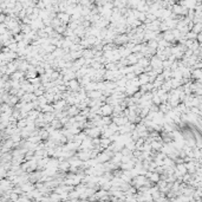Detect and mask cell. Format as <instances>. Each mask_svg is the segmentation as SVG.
I'll use <instances>...</instances> for the list:
<instances>
[{
  "label": "cell",
  "instance_id": "obj_14",
  "mask_svg": "<svg viewBox=\"0 0 202 202\" xmlns=\"http://www.w3.org/2000/svg\"><path fill=\"white\" fill-rule=\"evenodd\" d=\"M70 167H71V164H70V162H69V161H63V162H59V166H58V168H59L60 170H63V171L67 170Z\"/></svg>",
  "mask_w": 202,
  "mask_h": 202
},
{
  "label": "cell",
  "instance_id": "obj_3",
  "mask_svg": "<svg viewBox=\"0 0 202 202\" xmlns=\"http://www.w3.org/2000/svg\"><path fill=\"white\" fill-rule=\"evenodd\" d=\"M57 18L59 19V20L62 21V24L63 25H69L70 23H71V15H69L67 13H65V12H60V13H58L57 14Z\"/></svg>",
  "mask_w": 202,
  "mask_h": 202
},
{
  "label": "cell",
  "instance_id": "obj_15",
  "mask_svg": "<svg viewBox=\"0 0 202 202\" xmlns=\"http://www.w3.org/2000/svg\"><path fill=\"white\" fill-rule=\"evenodd\" d=\"M27 118H21V119H19L18 121V123H17V127L19 128V129H25L26 127H27Z\"/></svg>",
  "mask_w": 202,
  "mask_h": 202
},
{
  "label": "cell",
  "instance_id": "obj_10",
  "mask_svg": "<svg viewBox=\"0 0 202 202\" xmlns=\"http://www.w3.org/2000/svg\"><path fill=\"white\" fill-rule=\"evenodd\" d=\"M122 158H123V154L122 152H115L113 156L111 158V162L112 163H122Z\"/></svg>",
  "mask_w": 202,
  "mask_h": 202
},
{
  "label": "cell",
  "instance_id": "obj_13",
  "mask_svg": "<svg viewBox=\"0 0 202 202\" xmlns=\"http://www.w3.org/2000/svg\"><path fill=\"white\" fill-rule=\"evenodd\" d=\"M125 148L129 149L130 151H135V150H136V142L132 141V140H129L125 143Z\"/></svg>",
  "mask_w": 202,
  "mask_h": 202
},
{
  "label": "cell",
  "instance_id": "obj_4",
  "mask_svg": "<svg viewBox=\"0 0 202 202\" xmlns=\"http://www.w3.org/2000/svg\"><path fill=\"white\" fill-rule=\"evenodd\" d=\"M66 111H67V115H69V117H76L77 115L81 113V110L77 108V105H72V107H69Z\"/></svg>",
  "mask_w": 202,
  "mask_h": 202
},
{
  "label": "cell",
  "instance_id": "obj_1",
  "mask_svg": "<svg viewBox=\"0 0 202 202\" xmlns=\"http://www.w3.org/2000/svg\"><path fill=\"white\" fill-rule=\"evenodd\" d=\"M112 113H113V107L110 104H107V103H105L103 107H101V109L97 112V115H99V116H102V117H104V116L111 117Z\"/></svg>",
  "mask_w": 202,
  "mask_h": 202
},
{
  "label": "cell",
  "instance_id": "obj_5",
  "mask_svg": "<svg viewBox=\"0 0 202 202\" xmlns=\"http://www.w3.org/2000/svg\"><path fill=\"white\" fill-rule=\"evenodd\" d=\"M25 74H26L25 72L18 70V71H15V72L11 76V79H12V81H19V82H21L23 79H25Z\"/></svg>",
  "mask_w": 202,
  "mask_h": 202
},
{
  "label": "cell",
  "instance_id": "obj_18",
  "mask_svg": "<svg viewBox=\"0 0 202 202\" xmlns=\"http://www.w3.org/2000/svg\"><path fill=\"white\" fill-rule=\"evenodd\" d=\"M125 77H127V79H128V81H132V79H135V78H136L137 76H136V74H135V73L132 72V73H129V74H127Z\"/></svg>",
  "mask_w": 202,
  "mask_h": 202
},
{
  "label": "cell",
  "instance_id": "obj_17",
  "mask_svg": "<svg viewBox=\"0 0 202 202\" xmlns=\"http://www.w3.org/2000/svg\"><path fill=\"white\" fill-rule=\"evenodd\" d=\"M172 38H174V34H172V33H170V32H166L164 33V40L166 42L172 40Z\"/></svg>",
  "mask_w": 202,
  "mask_h": 202
},
{
  "label": "cell",
  "instance_id": "obj_6",
  "mask_svg": "<svg viewBox=\"0 0 202 202\" xmlns=\"http://www.w3.org/2000/svg\"><path fill=\"white\" fill-rule=\"evenodd\" d=\"M83 58L84 59H93L95 58V51L92 49H85L83 51Z\"/></svg>",
  "mask_w": 202,
  "mask_h": 202
},
{
  "label": "cell",
  "instance_id": "obj_2",
  "mask_svg": "<svg viewBox=\"0 0 202 202\" xmlns=\"http://www.w3.org/2000/svg\"><path fill=\"white\" fill-rule=\"evenodd\" d=\"M85 131V134L88 135V136L90 137V138H101V136H102V130H101V128H98V127H93V128H91V129H85L84 130Z\"/></svg>",
  "mask_w": 202,
  "mask_h": 202
},
{
  "label": "cell",
  "instance_id": "obj_9",
  "mask_svg": "<svg viewBox=\"0 0 202 202\" xmlns=\"http://www.w3.org/2000/svg\"><path fill=\"white\" fill-rule=\"evenodd\" d=\"M43 113H51V112H54V108H53V104H46L44 107H42V110H40Z\"/></svg>",
  "mask_w": 202,
  "mask_h": 202
},
{
  "label": "cell",
  "instance_id": "obj_8",
  "mask_svg": "<svg viewBox=\"0 0 202 202\" xmlns=\"http://www.w3.org/2000/svg\"><path fill=\"white\" fill-rule=\"evenodd\" d=\"M138 79H140L141 86L142 85H147L148 83H150V77L148 76V73H142L141 76H138Z\"/></svg>",
  "mask_w": 202,
  "mask_h": 202
},
{
  "label": "cell",
  "instance_id": "obj_7",
  "mask_svg": "<svg viewBox=\"0 0 202 202\" xmlns=\"http://www.w3.org/2000/svg\"><path fill=\"white\" fill-rule=\"evenodd\" d=\"M112 144V142H111V140L110 138H101V148H102V150L104 151V150H107L110 146Z\"/></svg>",
  "mask_w": 202,
  "mask_h": 202
},
{
  "label": "cell",
  "instance_id": "obj_11",
  "mask_svg": "<svg viewBox=\"0 0 202 202\" xmlns=\"http://www.w3.org/2000/svg\"><path fill=\"white\" fill-rule=\"evenodd\" d=\"M140 66H142L143 69H146L147 66H150V59L149 58H147V57H143L142 59H140L138 60V63H137Z\"/></svg>",
  "mask_w": 202,
  "mask_h": 202
},
{
  "label": "cell",
  "instance_id": "obj_19",
  "mask_svg": "<svg viewBox=\"0 0 202 202\" xmlns=\"http://www.w3.org/2000/svg\"><path fill=\"white\" fill-rule=\"evenodd\" d=\"M170 65H171V63H169V62H163V67H164V69H169L170 67Z\"/></svg>",
  "mask_w": 202,
  "mask_h": 202
},
{
  "label": "cell",
  "instance_id": "obj_16",
  "mask_svg": "<svg viewBox=\"0 0 202 202\" xmlns=\"http://www.w3.org/2000/svg\"><path fill=\"white\" fill-rule=\"evenodd\" d=\"M97 90L104 92L105 90H107V82H105V81H103V82H98V83H97Z\"/></svg>",
  "mask_w": 202,
  "mask_h": 202
},
{
  "label": "cell",
  "instance_id": "obj_12",
  "mask_svg": "<svg viewBox=\"0 0 202 202\" xmlns=\"http://www.w3.org/2000/svg\"><path fill=\"white\" fill-rule=\"evenodd\" d=\"M84 89L86 90V92H91V91L97 90V83H96V82H91L86 86H84Z\"/></svg>",
  "mask_w": 202,
  "mask_h": 202
}]
</instances>
